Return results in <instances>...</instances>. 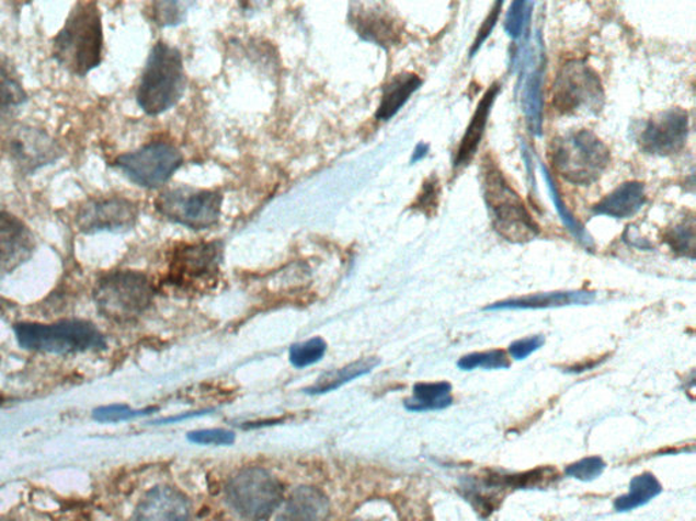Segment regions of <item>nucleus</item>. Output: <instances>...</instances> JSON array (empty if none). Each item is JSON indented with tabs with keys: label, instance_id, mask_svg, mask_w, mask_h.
Returning a JSON list of instances; mask_svg holds the SVG:
<instances>
[{
	"label": "nucleus",
	"instance_id": "nucleus-16",
	"mask_svg": "<svg viewBox=\"0 0 696 521\" xmlns=\"http://www.w3.org/2000/svg\"><path fill=\"white\" fill-rule=\"evenodd\" d=\"M132 521H192V507L183 493L160 486L147 493Z\"/></svg>",
	"mask_w": 696,
	"mask_h": 521
},
{
	"label": "nucleus",
	"instance_id": "nucleus-19",
	"mask_svg": "<svg viewBox=\"0 0 696 521\" xmlns=\"http://www.w3.org/2000/svg\"><path fill=\"white\" fill-rule=\"evenodd\" d=\"M500 92V84H492L488 90V93L480 100L477 111H475L472 120L464 134L460 147H458L455 167L460 169L466 166L477 155L480 140L483 138L486 126H488L489 116L492 104L497 99V94Z\"/></svg>",
	"mask_w": 696,
	"mask_h": 521
},
{
	"label": "nucleus",
	"instance_id": "nucleus-8",
	"mask_svg": "<svg viewBox=\"0 0 696 521\" xmlns=\"http://www.w3.org/2000/svg\"><path fill=\"white\" fill-rule=\"evenodd\" d=\"M282 497L279 481L262 467L241 470L226 486L230 507L249 521L269 519L281 506Z\"/></svg>",
	"mask_w": 696,
	"mask_h": 521
},
{
	"label": "nucleus",
	"instance_id": "nucleus-20",
	"mask_svg": "<svg viewBox=\"0 0 696 521\" xmlns=\"http://www.w3.org/2000/svg\"><path fill=\"white\" fill-rule=\"evenodd\" d=\"M594 300L592 292H547L528 294V297L503 300L488 305L486 310H540L563 308V305L591 304Z\"/></svg>",
	"mask_w": 696,
	"mask_h": 521
},
{
	"label": "nucleus",
	"instance_id": "nucleus-34",
	"mask_svg": "<svg viewBox=\"0 0 696 521\" xmlns=\"http://www.w3.org/2000/svg\"><path fill=\"white\" fill-rule=\"evenodd\" d=\"M189 440L202 445H231L236 441V435L226 429H202L191 432Z\"/></svg>",
	"mask_w": 696,
	"mask_h": 521
},
{
	"label": "nucleus",
	"instance_id": "nucleus-12",
	"mask_svg": "<svg viewBox=\"0 0 696 521\" xmlns=\"http://www.w3.org/2000/svg\"><path fill=\"white\" fill-rule=\"evenodd\" d=\"M138 220V207L123 197L94 198L83 204L76 217V224L83 234L122 232L133 229Z\"/></svg>",
	"mask_w": 696,
	"mask_h": 521
},
{
	"label": "nucleus",
	"instance_id": "nucleus-29",
	"mask_svg": "<svg viewBox=\"0 0 696 521\" xmlns=\"http://www.w3.org/2000/svg\"><path fill=\"white\" fill-rule=\"evenodd\" d=\"M327 352V344L324 339L316 337L301 344L293 345L288 359L298 370L316 364Z\"/></svg>",
	"mask_w": 696,
	"mask_h": 521
},
{
	"label": "nucleus",
	"instance_id": "nucleus-22",
	"mask_svg": "<svg viewBox=\"0 0 696 521\" xmlns=\"http://www.w3.org/2000/svg\"><path fill=\"white\" fill-rule=\"evenodd\" d=\"M421 84L422 79L417 73L403 72L396 76L384 89L381 104L376 115L378 120H390L421 88Z\"/></svg>",
	"mask_w": 696,
	"mask_h": 521
},
{
	"label": "nucleus",
	"instance_id": "nucleus-18",
	"mask_svg": "<svg viewBox=\"0 0 696 521\" xmlns=\"http://www.w3.org/2000/svg\"><path fill=\"white\" fill-rule=\"evenodd\" d=\"M351 15H353L351 24L366 42L376 43L383 47H390L400 42L399 22L387 11L361 8L351 11Z\"/></svg>",
	"mask_w": 696,
	"mask_h": 521
},
{
	"label": "nucleus",
	"instance_id": "nucleus-21",
	"mask_svg": "<svg viewBox=\"0 0 696 521\" xmlns=\"http://www.w3.org/2000/svg\"><path fill=\"white\" fill-rule=\"evenodd\" d=\"M647 202L644 186L641 183H626L615 189L613 194L604 197L602 201L593 207L594 213L615 219H627L634 217Z\"/></svg>",
	"mask_w": 696,
	"mask_h": 521
},
{
	"label": "nucleus",
	"instance_id": "nucleus-41",
	"mask_svg": "<svg viewBox=\"0 0 696 521\" xmlns=\"http://www.w3.org/2000/svg\"><path fill=\"white\" fill-rule=\"evenodd\" d=\"M353 521H364V520H353Z\"/></svg>",
	"mask_w": 696,
	"mask_h": 521
},
{
	"label": "nucleus",
	"instance_id": "nucleus-38",
	"mask_svg": "<svg viewBox=\"0 0 696 521\" xmlns=\"http://www.w3.org/2000/svg\"><path fill=\"white\" fill-rule=\"evenodd\" d=\"M501 9H502V3L494 4V9L491 10V13L489 14L488 19H486L482 27H480L477 39H475L472 54L477 53V50L480 47H482V44L486 42V38H488L492 30H494V26L498 21V16H500V13H501Z\"/></svg>",
	"mask_w": 696,
	"mask_h": 521
},
{
	"label": "nucleus",
	"instance_id": "nucleus-1",
	"mask_svg": "<svg viewBox=\"0 0 696 521\" xmlns=\"http://www.w3.org/2000/svg\"><path fill=\"white\" fill-rule=\"evenodd\" d=\"M103 24L98 3L73 5L64 30L54 39V58L71 72L84 77L103 59Z\"/></svg>",
	"mask_w": 696,
	"mask_h": 521
},
{
	"label": "nucleus",
	"instance_id": "nucleus-10",
	"mask_svg": "<svg viewBox=\"0 0 696 521\" xmlns=\"http://www.w3.org/2000/svg\"><path fill=\"white\" fill-rule=\"evenodd\" d=\"M183 164L174 146L156 141L129 154L117 158L116 166L128 180L144 188L156 189L167 184Z\"/></svg>",
	"mask_w": 696,
	"mask_h": 521
},
{
	"label": "nucleus",
	"instance_id": "nucleus-15",
	"mask_svg": "<svg viewBox=\"0 0 696 521\" xmlns=\"http://www.w3.org/2000/svg\"><path fill=\"white\" fill-rule=\"evenodd\" d=\"M35 235L21 219L0 212V271H13L35 253Z\"/></svg>",
	"mask_w": 696,
	"mask_h": 521
},
{
	"label": "nucleus",
	"instance_id": "nucleus-17",
	"mask_svg": "<svg viewBox=\"0 0 696 521\" xmlns=\"http://www.w3.org/2000/svg\"><path fill=\"white\" fill-rule=\"evenodd\" d=\"M331 503L312 486H299L283 503L276 521H328Z\"/></svg>",
	"mask_w": 696,
	"mask_h": 521
},
{
	"label": "nucleus",
	"instance_id": "nucleus-23",
	"mask_svg": "<svg viewBox=\"0 0 696 521\" xmlns=\"http://www.w3.org/2000/svg\"><path fill=\"white\" fill-rule=\"evenodd\" d=\"M414 395L404 402L407 410L433 412L444 410L453 404L452 386L448 382L418 383Z\"/></svg>",
	"mask_w": 696,
	"mask_h": 521
},
{
	"label": "nucleus",
	"instance_id": "nucleus-30",
	"mask_svg": "<svg viewBox=\"0 0 696 521\" xmlns=\"http://www.w3.org/2000/svg\"><path fill=\"white\" fill-rule=\"evenodd\" d=\"M457 367L461 371H473L477 368L483 370H506L511 367V362L506 358V354L502 350H490V352L471 354L464 356L457 362Z\"/></svg>",
	"mask_w": 696,
	"mask_h": 521
},
{
	"label": "nucleus",
	"instance_id": "nucleus-37",
	"mask_svg": "<svg viewBox=\"0 0 696 521\" xmlns=\"http://www.w3.org/2000/svg\"><path fill=\"white\" fill-rule=\"evenodd\" d=\"M181 4L174 2H160L155 4L157 24L174 25L181 21Z\"/></svg>",
	"mask_w": 696,
	"mask_h": 521
},
{
	"label": "nucleus",
	"instance_id": "nucleus-40",
	"mask_svg": "<svg viewBox=\"0 0 696 521\" xmlns=\"http://www.w3.org/2000/svg\"><path fill=\"white\" fill-rule=\"evenodd\" d=\"M0 521H16V520L10 519V518H0Z\"/></svg>",
	"mask_w": 696,
	"mask_h": 521
},
{
	"label": "nucleus",
	"instance_id": "nucleus-27",
	"mask_svg": "<svg viewBox=\"0 0 696 521\" xmlns=\"http://www.w3.org/2000/svg\"><path fill=\"white\" fill-rule=\"evenodd\" d=\"M523 89V101L526 118H528L532 132L539 135L541 132L543 113L541 71L535 68V70L530 72L528 79H526Z\"/></svg>",
	"mask_w": 696,
	"mask_h": 521
},
{
	"label": "nucleus",
	"instance_id": "nucleus-9",
	"mask_svg": "<svg viewBox=\"0 0 696 521\" xmlns=\"http://www.w3.org/2000/svg\"><path fill=\"white\" fill-rule=\"evenodd\" d=\"M224 196L214 190L179 188L157 198V211L173 223L191 230H206L218 223Z\"/></svg>",
	"mask_w": 696,
	"mask_h": 521
},
{
	"label": "nucleus",
	"instance_id": "nucleus-5",
	"mask_svg": "<svg viewBox=\"0 0 696 521\" xmlns=\"http://www.w3.org/2000/svg\"><path fill=\"white\" fill-rule=\"evenodd\" d=\"M155 298L149 277L139 271L118 270L106 275L94 290L100 313L112 321L129 322L144 314Z\"/></svg>",
	"mask_w": 696,
	"mask_h": 521
},
{
	"label": "nucleus",
	"instance_id": "nucleus-25",
	"mask_svg": "<svg viewBox=\"0 0 696 521\" xmlns=\"http://www.w3.org/2000/svg\"><path fill=\"white\" fill-rule=\"evenodd\" d=\"M377 366L378 360L375 358L355 361L353 364L341 368V370L326 373L324 377H321L319 381H317L315 386L308 389L307 391L312 395L331 393V391L341 389L343 384L366 375V373L375 370Z\"/></svg>",
	"mask_w": 696,
	"mask_h": 521
},
{
	"label": "nucleus",
	"instance_id": "nucleus-4",
	"mask_svg": "<svg viewBox=\"0 0 696 521\" xmlns=\"http://www.w3.org/2000/svg\"><path fill=\"white\" fill-rule=\"evenodd\" d=\"M186 84L183 58L166 43L152 48L141 76L138 104L147 115L157 116L171 109L183 97Z\"/></svg>",
	"mask_w": 696,
	"mask_h": 521
},
{
	"label": "nucleus",
	"instance_id": "nucleus-11",
	"mask_svg": "<svg viewBox=\"0 0 696 521\" xmlns=\"http://www.w3.org/2000/svg\"><path fill=\"white\" fill-rule=\"evenodd\" d=\"M223 246L218 242L180 246L171 263L172 285L196 288L208 285L218 274Z\"/></svg>",
	"mask_w": 696,
	"mask_h": 521
},
{
	"label": "nucleus",
	"instance_id": "nucleus-35",
	"mask_svg": "<svg viewBox=\"0 0 696 521\" xmlns=\"http://www.w3.org/2000/svg\"><path fill=\"white\" fill-rule=\"evenodd\" d=\"M529 4L525 2H514L509 9L505 27L509 36L517 38L522 36L524 26L529 20Z\"/></svg>",
	"mask_w": 696,
	"mask_h": 521
},
{
	"label": "nucleus",
	"instance_id": "nucleus-3",
	"mask_svg": "<svg viewBox=\"0 0 696 521\" xmlns=\"http://www.w3.org/2000/svg\"><path fill=\"white\" fill-rule=\"evenodd\" d=\"M548 160L560 177L569 183L591 185L608 167L611 152L591 130H571L551 141Z\"/></svg>",
	"mask_w": 696,
	"mask_h": 521
},
{
	"label": "nucleus",
	"instance_id": "nucleus-7",
	"mask_svg": "<svg viewBox=\"0 0 696 521\" xmlns=\"http://www.w3.org/2000/svg\"><path fill=\"white\" fill-rule=\"evenodd\" d=\"M22 348L49 354H73L104 347V337L89 322L61 321L54 325L20 324L15 326Z\"/></svg>",
	"mask_w": 696,
	"mask_h": 521
},
{
	"label": "nucleus",
	"instance_id": "nucleus-24",
	"mask_svg": "<svg viewBox=\"0 0 696 521\" xmlns=\"http://www.w3.org/2000/svg\"><path fill=\"white\" fill-rule=\"evenodd\" d=\"M662 486L653 474L644 473L631 479L628 495L616 498L614 508L618 512H630L647 506L653 498L660 496Z\"/></svg>",
	"mask_w": 696,
	"mask_h": 521
},
{
	"label": "nucleus",
	"instance_id": "nucleus-14",
	"mask_svg": "<svg viewBox=\"0 0 696 521\" xmlns=\"http://www.w3.org/2000/svg\"><path fill=\"white\" fill-rule=\"evenodd\" d=\"M10 155L24 173L36 172L58 160L61 150L54 139L42 130L21 128L9 140Z\"/></svg>",
	"mask_w": 696,
	"mask_h": 521
},
{
	"label": "nucleus",
	"instance_id": "nucleus-31",
	"mask_svg": "<svg viewBox=\"0 0 696 521\" xmlns=\"http://www.w3.org/2000/svg\"><path fill=\"white\" fill-rule=\"evenodd\" d=\"M440 196V181L435 175H432V177L424 181L421 194L418 195L415 202L412 204V208L426 215V217H433L437 212Z\"/></svg>",
	"mask_w": 696,
	"mask_h": 521
},
{
	"label": "nucleus",
	"instance_id": "nucleus-36",
	"mask_svg": "<svg viewBox=\"0 0 696 521\" xmlns=\"http://www.w3.org/2000/svg\"><path fill=\"white\" fill-rule=\"evenodd\" d=\"M543 345H545V337L541 336L518 339V341L511 344L509 354L514 360H525L532 354L537 352Z\"/></svg>",
	"mask_w": 696,
	"mask_h": 521
},
{
	"label": "nucleus",
	"instance_id": "nucleus-13",
	"mask_svg": "<svg viewBox=\"0 0 696 521\" xmlns=\"http://www.w3.org/2000/svg\"><path fill=\"white\" fill-rule=\"evenodd\" d=\"M688 129L687 112L675 107L650 118L639 132L638 143L650 155H675L686 146Z\"/></svg>",
	"mask_w": 696,
	"mask_h": 521
},
{
	"label": "nucleus",
	"instance_id": "nucleus-26",
	"mask_svg": "<svg viewBox=\"0 0 696 521\" xmlns=\"http://www.w3.org/2000/svg\"><path fill=\"white\" fill-rule=\"evenodd\" d=\"M27 95L19 76L8 61L0 58V118L25 104Z\"/></svg>",
	"mask_w": 696,
	"mask_h": 521
},
{
	"label": "nucleus",
	"instance_id": "nucleus-2",
	"mask_svg": "<svg viewBox=\"0 0 696 521\" xmlns=\"http://www.w3.org/2000/svg\"><path fill=\"white\" fill-rule=\"evenodd\" d=\"M484 200L491 211L492 225L509 242H529L540 234L523 198L518 196L498 164L486 157L482 164Z\"/></svg>",
	"mask_w": 696,
	"mask_h": 521
},
{
	"label": "nucleus",
	"instance_id": "nucleus-6",
	"mask_svg": "<svg viewBox=\"0 0 696 521\" xmlns=\"http://www.w3.org/2000/svg\"><path fill=\"white\" fill-rule=\"evenodd\" d=\"M551 104L559 115H596L604 105L602 79L584 61H568L552 84Z\"/></svg>",
	"mask_w": 696,
	"mask_h": 521
},
{
	"label": "nucleus",
	"instance_id": "nucleus-32",
	"mask_svg": "<svg viewBox=\"0 0 696 521\" xmlns=\"http://www.w3.org/2000/svg\"><path fill=\"white\" fill-rule=\"evenodd\" d=\"M605 470V462L602 458L591 456L581 459V461L570 464L566 467L564 473L571 478L582 481V483H591L600 477Z\"/></svg>",
	"mask_w": 696,
	"mask_h": 521
},
{
	"label": "nucleus",
	"instance_id": "nucleus-33",
	"mask_svg": "<svg viewBox=\"0 0 696 521\" xmlns=\"http://www.w3.org/2000/svg\"><path fill=\"white\" fill-rule=\"evenodd\" d=\"M152 409L134 410L126 405H111L99 407L93 413L94 420L100 422H121L133 420V418L150 415Z\"/></svg>",
	"mask_w": 696,
	"mask_h": 521
},
{
	"label": "nucleus",
	"instance_id": "nucleus-28",
	"mask_svg": "<svg viewBox=\"0 0 696 521\" xmlns=\"http://www.w3.org/2000/svg\"><path fill=\"white\" fill-rule=\"evenodd\" d=\"M662 240L673 252L682 256L694 258L695 254V219L694 217L682 220L664 232Z\"/></svg>",
	"mask_w": 696,
	"mask_h": 521
},
{
	"label": "nucleus",
	"instance_id": "nucleus-39",
	"mask_svg": "<svg viewBox=\"0 0 696 521\" xmlns=\"http://www.w3.org/2000/svg\"><path fill=\"white\" fill-rule=\"evenodd\" d=\"M427 150H429L427 146L419 144L417 147L415 152H414V157H412V161L417 162V161L421 160V158H423L424 155L427 154Z\"/></svg>",
	"mask_w": 696,
	"mask_h": 521
}]
</instances>
